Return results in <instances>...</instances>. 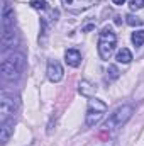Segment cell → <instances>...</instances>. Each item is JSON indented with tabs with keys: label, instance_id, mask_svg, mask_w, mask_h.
I'll return each mask as SVG.
<instances>
[{
	"label": "cell",
	"instance_id": "8",
	"mask_svg": "<svg viewBox=\"0 0 144 146\" xmlns=\"http://www.w3.org/2000/svg\"><path fill=\"white\" fill-rule=\"evenodd\" d=\"M5 29H14V10L3 3V9H2V31Z\"/></svg>",
	"mask_w": 144,
	"mask_h": 146
},
{
	"label": "cell",
	"instance_id": "21",
	"mask_svg": "<svg viewBox=\"0 0 144 146\" xmlns=\"http://www.w3.org/2000/svg\"><path fill=\"white\" fill-rule=\"evenodd\" d=\"M104 146H115V143H114V141H108L107 145H104Z\"/></svg>",
	"mask_w": 144,
	"mask_h": 146
},
{
	"label": "cell",
	"instance_id": "16",
	"mask_svg": "<svg viewBox=\"0 0 144 146\" xmlns=\"http://www.w3.org/2000/svg\"><path fill=\"white\" fill-rule=\"evenodd\" d=\"M132 42H134V46H141L144 42V31H136V33H132Z\"/></svg>",
	"mask_w": 144,
	"mask_h": 146
},
{
	"label": "cell",
	"instance_id": "14",
	"mask_svg": "<svg viewBox=\"0 0 144 146\" xmlns=\"http://www.w3.org/2000/svg\"><path fill=\"white\" fill-rule=\"evenodd\" d=\"M117 61H119V63H124V65L131 63V61H132V53H131L127 48L119 49V53H117Z\"/></svg>",
	"mask_w": 144,
	"mask_h": 146
},
{
	"label": "cell",
	"instance_id": "4",
	"mask_svg": "<svg viewBox=\"0 0 144 146\" xmlns=\"http://www.w3.org/2000/svg\"><path fill=\"white\" fill-rule=\"evenodd\" d=\"M15 109H17L15 100L9 95H2V99H0V124L9 122L14 117Z\"/></svg>",
	"mask_w": 144,
	"mask_h": 146
},
{
	"label": "cell",
	"instance_id": "11",
	"mask_svg": "<svg viewBox=\"0 0 144 146\" xmlns=\"http://www.w3.org/2000/svg\"><path fill=\"white\" fill-rule=\"evenodd\" d=\"M65 60H66V63H68L70 66H78L80 61H81V54H80V51H76V49H68V51L65 53Z\"/></svg>",
	"mask_w": 144,
	"mask_h": 146
},
{
	"label": "cell",
	"instance_id": "3",
	"mask_svg": "<svg viewBox=\"0 0 144 146\" xmlns=\"http://www.w3.org/2000/svg\"><path fill=\"white\" fill-rule=\"evenodd\" d=\"M105 112H107V104L104 100L92 99L88 102V109H87V126H90V127L97 126Z\"/></svg>",
	"mask_w": 144,
	"mask_h": 146
},
{
	"label": "cell",
	"instance_id": "7",
	"mask_svg": "<svg viewBox=\"0 0 144 146\" xmlns=\"http://www.w3.org/2000/svg\"><path fill=\"white\" fill-rule=\"evenodd\" d=\"M48 78L51 82H54V83L61 82V78H63V66L59 65V61H56V60H49L48 61Z\"/></svg>",
	"mask_w": 144,
	"mask_h": 146
},
{
	"label": "cell",
	"instance_id": "1",
	"mask_svg": "<svg viewBox=\"0 0 144 146\" xmlns=\"http://www.w3.org/2000/svg\"><path fill=\"white\" fill-rule=\"evenodd\" d=\"M117 46V34L110 26H105L98 36V54L102 60H108Z\"/></svg>",
	"mask_w": 144,
	"mask_h": 146
},
{
	"label": "cell",
	"instance_id": "5",
	"mask_svg": "<svg viewBox=\"0 0 144 146\" xmlns=\"http://www.w3.org/2000/svg\"><path fill=\"white\" fill-rule=\"evenodd\" d=\"M63 7L70 12H83L90 7H93L95 3H98V0H61Z\"/></svg>",
	"mask_w": 144,
	"mask_h": 146
},
{
	"label": "cell",
	"instance_id": "17",
	"mask_svg": "<svg viewBox=\"0 0 144 146\" xmlns=\"http://www.w3.org/2000/svg\"><path fill=\"white\" fill-rule=\"evenodd\" d=\"M126 19H127V24L129 26H143V22H144L143 19H139L137 15H132V14H129Z\"/></svg>",
	"mask_w": 144,
	"mask_h": 146
},
{
	"label": "cell",
	"instance_id": "18",
	"mask_svg": "<svg viewBox=\"0 0 144 146\" xmlns=\"http://www.w3.org/2000/svg\"><path fill=\"white\" fill-rule=\"evenodd\" d=\"M117 78H119V70H117V66H115V65H110V66H108L107 80L112 82V80H117Z\"/></svg>",
	"mask_w": 144,
	"mask_h": 146
},
{
	"label": "cell",
	"instance_id": "10",
	"mask_svg": "<svg viewBox=\"0 0 144 146\" xmlns=\"http://www.w3.org/2000/svg\"><path fill=\"white\" fill-rule=\"evenodd\" d=\"M78 92H80L81 95H85V97H93V95L97 94V87L92 85V83L87 82V80H81L80 85H78Z\"/></svg>",
	"mask_w": 144,
	"mask_h": 146
},
{
	"label": "cell",
	"instance_id": "2",
	"mask_svg": "<svg viewBox=\"0 0 144 146\" xmlns=\"http://www.w3.org/2000/svg\"><path fill=\"white\" fill-rule=\"evenodd\" d=\"M131 115H132V107L131 106H120L119 109H115L112 114H110V117L107 119V122L104 124V129L105 131H114V129H119V127H122L129 119H131Z\"/></svg>",
	"mask_w": 144,
	"mask_h": 146
},
{
	"label": "cell",
	"instance_id": "6",
	"mask_svg": "<svg viewBox=\"0 0 144 146\" xmlns=\"http://www.w3.org/2000/svg\"><path fill=\"white\" fill-rule=\"evenodd\" d=\"M0 70H2V76H3V80H9V82H14V80H17L19 76H20V70H17L9 60H3L2 61V66H0Z\"/></svg>",
	"mask_w": 144,
	"mask_h": 146
},
{
	"label": "cell",
	"instance_id": "13",
	"mask_svg": "<svg viewBox=\"0 0 144 146\" xmlns=\"http://www.w3.org/2000/svg\"><path fill=\"white\" fill-rule=\"evenodd\" d=\"M10 134H12L10 121H9V122H5V124H0V141H2V145H5V143L9 141Z\"/></svg>",
	"mask_w": 144,
	"mask_h": 146
},
{
	"label": "cell",
	"instance_id": "20",
	"mask_svg": "<svg viewBox=\"0 0 144 146\" xmlns=\"http://www.w3.org/2000/svg\"><path fill=\"white\" fill-rule=\"evenodd\" d=\"M112 2H114V3H115V5H122V3H124V2H126V0H112Z\"/></svg>",
	"mask_w": 144,
	"mask_h": 146
},
{
	"label": "cell",
	"instance_id": "9",
	"mask_svg": "<svg viewBox=\"0 0 144 146\" xmlns=\"http://www.w3.org/2000/svg\"><path fill=\"white\" fill-rule=\"evenodd\" d=\"M17 33L14 29H5L2 31V46H3V51L7 48H14V44H17Z\"/></svg>",
	"mask_w": 144,
	"mask_h": 146
},
{
	"label": "cell",
	"instance_id": "19",
	"mask_svg": "<svg viewBox=\"0 0 144 146\" xmlns=\"http://www.w3.org/2000/svg\"><path fill=\"white\" fill-rule=\"evenodd\" d=\"M131 7H132L134 10L143 9V7H144V0H131Z\"/></svg>",
	"mask_w": 144,
	"mask_h": 146
},
{
	"label": "cell",
	"instance_id": "15",
	"mask_svg": "<svg viewBox=\"0 0 144 146\" xmlns=\"http://www.w3.org/2000/svg\"><path fill=\"white\" fill-rule=\"evenodd\" d=\"M31 5H32V9H36V10H49V5H48V2L46 0H31Z\"/></svg>",
	"mask_w": 144,
	"mask_h": 146
},
{
	"label": "cell",
	"instance_id": "12",
	"mask_svg": "<svg viewBox=\"0 0 144 146\" xmlns=\"http://www.w3.org/2000/svg\"><path fill=\"white\" fill-rule=\"evenodd\" d=\"M5 60H9V61H10L17 70H20V72L24 70V56H22V54H19V53H12V54H10V56H7Z\"/></svg>",
	"mask_w": 144,
	"mask_h": 146
}]
</instances>
